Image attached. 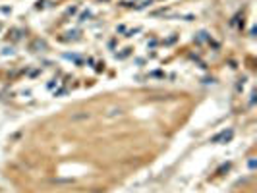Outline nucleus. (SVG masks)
<instances>
[{
    "instance_id": "nucleus-1",
    "label": "nucleus",
    "mask_w": 257,
    "mask_h": 193,
    "mask_svg": "<svg viewBox=\"0 0 257 193\" xmlns=\"http://www.w3.org/2000/svg\"><path fill=\"white\" fill-rule=\"evenodd\" d=\"M232 135H234V131L232 129H228V131H220L218 135H215L213 139H211V141L213 143H226V141H230L232 139Z\"/></svg>"
},
{
    "instance_id": "nucleus-2",
    "label": "nucleus",
    "mask_w": 257,
    "mask_h": 193,
    "mask_svg": "<svg viewBox=\"0 0 257 193\" xmlns=\"http://www.w3.org/2000/svg\"><path fill=\"white\" fill-rule=\"evenodd\" d=\"M31 48H47V44H44L43 41H35V43L31 44Z\"/></svg>"
},
{
    "instance_id": "nucleus-3",
    "label": "nucleus",
    "mask_w": 257,
    "mask_h": 193,
    "mask_svg": "<svg viewBox=\"0 0 257 193\" xmlns=\"http://www.w3.org/2000/svg\"><path fill=\"white\" fill-rule=\"evenodd\" d=\"M91 16H93V14H91V12H85V14H83V16H81V19H79V21H87V19H89V18H91Z\"/></svg>"
}]
</instances>
